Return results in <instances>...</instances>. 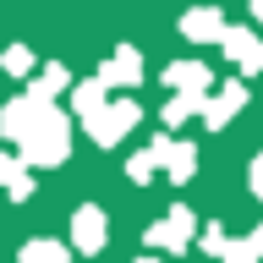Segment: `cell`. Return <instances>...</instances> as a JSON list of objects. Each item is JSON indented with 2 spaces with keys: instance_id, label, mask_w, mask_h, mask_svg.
Instances as JSON below:
<instances>
[{
  "instance_id": "22",
  "label": "cell",
  "mask_w": 263,
  "mask_h": 263,
  "mask_svg": "<svg viewBox=\"0 0 263 263\" xmlns=\"http://www.w3.org/2000/svg\"><path fill=\"white\" fill-rule=\"evenodd\" d=\"M16 170H22V164H16V159H11V154H0V186H6V181H11V176H16Z\"/></svg>"
},
{
  "instance_id": "13",
  "label": "cell",
  "mask_w": 263,
  "mask_h": 263,
  "mask_svg": "<svg viewBox=\"0 0 263 263\" xmlns=\"http://www.w3.org/2000/svg\"><path fill=\"white\" fill-rule=\"evenodd\" d=\"M66 88H71V71H66L61 61L39 66V77L28 82V93H33V99H55V93H66Z\"/></svg>"
},
{
  "instance_id": "17",
  "label": "cell",
  "mask_w": 263,
  "mask_h": 263,
  "mask_svg": "<svg viewBox=\"0 0 263 263\" xmlns=\"http://www.w3.org/2000/svg\"><path fill=\"white\" fill-rule=\"evenodd\" d=\"M214 258H219V263H258V252H252L247 241H230V236H225V247H219Z\"/></svg>"
},
{
  "instance_id": "14",
  "label": "cell",
  "mask_w": 263,
  "mask_h": 263,
  "mask_svg": "<svg viewBox=\"0 0 263 263\" xmlns=\"http://www.w3.org/2000/svg\"><path fill=\"white\" fill-rule=\"evenodd\" d=\"M104 99H110V88H104L99 77H93V82H71V115H77V121H88Z\"/></svg>"
},
{
  "instance_id": "16",
  "label": "cell",
  "mask_w": 263,
  "mask_h": 263,
  "mask_svg": "<svg viewBox=\"0 0 263 263\" xmlns=\"http://www.w3.org/2000/svg\"><path fill=\"white\" fill-rule=\"evenodd\" d=\"M0 71L28 77V71H33V49H28V44H6V49H0Z\"/></svg>"
},
{
  "instance_id": "21",
  "label": "cell",
  "mask_w": 263,
  "mask_h": 263,
  "mask_svg": "<svg viewBox=\"0 0 263 263\" xmlns=\"http://www.w3.org/2000/svg\"><path fill=\"white\" fill-rule=\"evenodd\" d=\"M247 176H252V181H247V186H252V197H263V154L252 159V170H247Z\"/></svg>"
},
{
  "instance_id": "15",
  "label": "cell",
  "mask_w": 263,
  "mask_h": 263,
  "mask_svg": "<svg viewBox=\"0 0 263 263\" xmlns=\"http://www.w3.org/2000/svg\"><path fill=\"white\" fill-rule=\"evenodd\" d=\"M197 104H203V93H176V99H164V126H181V121H192Z\"/></svg>"
},
{
  "instance_id": "11",
  "label": "cell",
  "mask_w": 263,
  "mask_h": 263,
  "mask_svg": "<svg viewBox=\"0 0 263 263\" xmlns=\"http://www.w3.org/2000/svg\"><path fill=\"white\" fill-rule=\"evenodd\" d=\"M44 99H33V93H16L6 110H0V137H22L28 132V121H33V110H39Z\"/></svg>"
},
{
  "instance_id": "19",
  "label": "cell",
  "mask_w": 263,
  "mask_h": 263,
  "mask_svg": "<svg viewBox=\"0 0 263 263\" xmlns=\"http://www.w3.org/2000/svg\"><path fill=\"white\" fill-rule=\"evenodd\" d=\"M126 176H132V181H148V176H154V154H148V148H143V154H132Z\"/></svg>"
},
{
  "instance_id": "10",
  "label": "cell",
  "mask_w": 263,
  "mask_h": 263,
  "mask_svg": "<svg viewBox=\"0 0 263 263\" xmlns=\"http://www.w3.org/2000/svg\"><path fill=\"white\" fill-rule=\"evenodd\" d=\"M181 33H186L192 44H214V39L225 33V11H219V6H192V11L181 16Z\"/></svg>"
},
{
  "instance_id": "12",
  "label": "cell",
  "mask_w": 263,
  "mask_h": 263,
  "mask_svg": "<svg viewBox=\"0 0 263 263\" xmlns=\"http://www.w3.org/2000/svg\"><path fill=\"white\" fill-rule=\"evenodd\" d=\"M16 263H71V247H66V241H49V236H33V241H22Z\"/></svg>"
},
{
  "instance_id": "25",
  "label": "cell",
  "mask_w": 263,
  "mask_h": 263,
  "mask_svg": "<svg viewBox=\"0 0 263 263\" xmlns=\"http://www.w3.org/2000/svg\"><path fill=\"white\" fill-rule=\"evenodd\" d=\"M132 263H164V258H154V252H148V258H132Z\"/></svg>"
},
{
  "instance_id": "5",
  "label": "cell",
  "mask_w": 263,
  "mask_h": 263,
  "mask_svg": "<svg viewBox=\"0 0 263 263\" xmlns=\"http://www.w3.org/2000/svg\"><path fill=\"white\" fill-rule=\"evenodd\" d=\"M104 241H110V230H104V209L99 203H82L77 214H71V247L77 252H104Z\"/></svg>"
},
{
  "instance_id": "20",
  "label": "cell",
  "mask_w": 263,
  "mask_h": 263,
  "mask_svg": "<svg viewBox=\"0 0 263 263\" xmlns=\"http://www.w3.org/2000/svg\"><path fill=\"white\" fill-rule=\"evenodd\" d=\"M197 241H203V252L214 258V252L225 247V230H219V225H203V236H197Z\"/></svg>"
},
{
  "instance_id": "9",
  "label": "cell",
  "mask_w": 263,
  "mask_h": 263,
  "mask_svg": "<svg viewBox=\"0 0 263 263\" xmlns=\"http://www.w3.org/2000/svg\"><path fill=\"white\" fill-rule=\"evenodd\" d=\"M209 82H214V71L203 61H170L164 66V88L170 93H209Z\"/></svg>"
},
{
  "instance_id": "24",
  "label": "cell",
  "mask_w": 263,
  "mask_h": 263,
  "mask_svg": "<svg viewBox=\"0 0 263 263\" xmlns=\"http://www.w3.org/2000/svg\"><path fill=\"white\" fill-rule=\"evenodd\" d=\"M247 6H252V16H258V22H263V0H247Z\"/></svg>"
},
{
  "instance_id": "18",
  "label": "cell",
  "mask_w": 263,
  "mask_h": 263,
  "mask_svg": "<svg viewBox=\"0 0 263 263\" xmlns=\"http://www.w3.org/2000/svg\"><path fill=\"white\" fill-rule=\"evenodd\" d=\"M6 192H11V203H28V197H33V176H28V170H16V176L6 181Z\"/></svg>"
},
{
  "instance_id": "4",
  "label": "cell",
  "mask_w": 263,
  "mask_h": 263,
  "mask_svg": "<svg viewBox=\"0 0 263 263\" xmlns=\"http://www.w3.org/2000/svg\"><path fill=\"white\" fill-rule=\"evenodd\" d=\"M148 154H154V164L170 170V181H192L197 176V148L186 143V137H154Z\"/></svg>"
},
{
  "instance_id": "6",
  "label": "cell",
  "mask_w": 263,
  "mask_h": 263,
  "mask_svg": "<svg viewBox=\"0 0 263 263\" xmlns=\"http://www.w3.org/2000/svg\"><path fill=\"white\" fill-rule=\"evenodd\" d=\"M241 104H247V88L241 82H225L219 93H203V104H197V115H203V126H230L236 115H241Z\"/></svg>"
},
{
  "instance_id": "8",
  "label": "cell",
  "mask_w": 263,
  "mask_h": 263,
  "mask_svg": "<svg viewBox=\"0 0 263 263\" xmlns=\"http://www.w3.org/2000/svg\"><path fill=\"white\" fill-rule=\"evenodd\" d=\"M99 82H104V88H137V82H143V55L132 44L110 49V61L99 66Z\"/></svg>"
},
{
  "instance_id": "23",
  "label": "cell",
  "mask_w": 263,
  "mask_h": 263,
  "mask_svg": "<svg viewBox=\"0 0 263 263\" xmlns=\"http://www.w3.org/2000/svg\"><path fill=\"white\" fill-rule=\"evenodd\" d=\"M247 247H252V252H258V258H263V225L252 230V236H247Z\"/></svg>"
},
{
  "instance_id": "1",
  "label": "cell",
  "mask_w": 263,
  "mask_h": 263,
  "mask_svg": "<svg viewBox=\"0 0 263 263\" xmlns=\"http://www.w3.org/2000/svg\"><path fill=\"white\" fill-rule=\"evenodd\" d=\"M66 154H71V115L55 110V99H44L33 110L28 132L16 137V164L22 170H55V164H66Z\"/></svg>"
},
{
  "instance_id": "7",
  "label": "cell",
  "mask_w": 263,
  "mask_h": 263,
  "mask_svg": "<svg viewBox=\"0 0 263 263\" xmlns=\"http://www.w3.org/2000/svg\"><path fill=\"white\" fill-rule=\"evenodd\" d=\"M214 44L225 49L230 61L241 66V71H263V39H258L252 28H230V22H225V33H219Z\"/></svg>"
},
{
  "instance_id": "3",
  "label": "cell",
  "mask_w": 263,
  "mask_h": 263,
  "mask_svg": "<svg viewBox=\"0 0 263 263\" xmlns=\"http://www.w3.org/2000/svg\"><path fill=\"white\" fill-rule=\"evenodd\" d=\"M143 236H148V247H159V252H186V241L197 236V214L186 209V203H176V209L164 214L159 225H148Z\"/></svg>"
},
{
  "instance_id": "2",
  "label": "cell",
  "mask_w": 263,
  "mask_h": 263,
  "mask_svg": "<svg viewBox=\"0 0 263 263\" xmlns=\"http://www.w3.org/2000/svg\"><path fill=\"white\" fill-rule=\"evenodd\" d=\"M137 121H143L137 99H104V104H99V110L88 115V121H82V126H88V137H93L99 148H115V143H121V137H126L132 126H137Z\"/></svg>"
}]
</instances>
